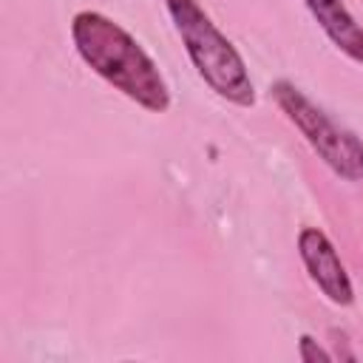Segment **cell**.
Instances as JSON below:
<instances>
[{"label":"cell","instance_id":"cell-3","mask_svg":"<svg viewBox=\"0 0 363 363\" xmlns=\"http://www.w3.org/2000/svg\"><path fill=\"white\" fill-rule=\"evenodd\" d=\"M269 96L335 176L346 182H363V139L337 125L289 79H275L269 85Z\"/></svg>","mask_w":363,"mask_h":363},{"label":"cell","instance_id":"cell-5","mask_svg":"<svg viewBox=\"0 0 363 363\" xmlns=\"http://www.w3.org/2000/svg\"><path fill=\"white\" fill-rule=\"evenodd\" d=\"M303 6L309 9L320 31L329 37V43L340 54L363 65V26L354 20L346 3L343 0H303Z\"/></svg>","mask_w":363,"mask_h":363},{"label":"cell","instance_id":"cell-6","mask_svg":"<svg viewBox=\"0 0 363 363\" xmlns=\"http://www.w3.org/2000/svg\"><path fill=\"white\" fill-rule=\"evenodd\" d=\"M298 357H301L303 363H318V360H320V363H329V360H332V354H329L312 335H301V337H298Z\"/></svg>","mask_w":363,"mask_h":363},{"label":"cell","instance_id":"cell-4","mask_svg":"<svg viewBox=\"0 0 363 363\" xmlns=\"http://www.w3.org/2000/svg\"><path fill=\"white\" fill-rule=\"evenodd\" d=\"M295 247H298L306 275L326 295V301H332L335 306H352L354 286H352V278H349L332 238L320 227H301Z\"/></svg>","mask_w":363,"mask_h":363},{"label":"cell","instance_id":"cell-1","mask_svg":"<svg viewBox=\"0 0 363 363\" xmlns=\"http://www.w3.org/2000/svg\"><path fill=\"white\" fill-rule=\"evenodd\" d=\"M71 43L79 60L113 91L150 113L170 108V88L142 43L102 11L82 9L71 17Z\"/></svg>","mask_w":363,"mask_h":363},{"label":"cell","instance_id":"cell-2","mask_svg":"<svg viewBox=\"0 0 363 363\" xmlns=\"http://www.w3.org/2000/svg\"><path fill=\"white\" fill-rule=\"evenodd\" d=\"M162 3L204 85L216 96L238 108H252L255 85L250 68L238 54V48L227 40V34H221L218 26L210 20V14L199 6V0H162Z\"/></svg>","mask_w":363,"mask_h":363}]
</instances>
